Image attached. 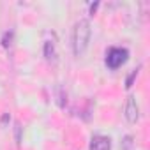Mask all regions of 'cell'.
I'll list each match as a JSON object with an SVG mask.
<instances>
[{
  "label": "cell",
  "instance_id": "6da1fadb",
  "mask_svg": "<svg viewBox=\"0 0 150 150\" xmlns=\"http://www.w3.org/2000/svg\"><path fill=\"white\" fill-rule=\"evenodd\" d=\"M90 35H92V27H90V21L81 18L74 23V28H72V53L74 57H81L87 48H88V42H90Z\"/></svg>",
  "mask_w": 150,
  "mask_h": 150
},
{
  "label": "cell",
  "instance_id": "7a4b0ae2",
  "mask_svg": "<svg viewBox=\"0 0 150 150\" xmlns=\"http://www.w3.org/2000/svg\"><path fill=\"white\" fill-rule=\"evenodd\" d=\"M127 57H129V51L125 48H110L106 53V65L110 69H118L127 62Z\"/></svg>",
  "mask_w": 150,
  "mask_h": 150
},
{
  "label": "cell",
  "instance_id": "3957f363",
  "mask_svg": "<svg viewBox=\"0 0 150 150\" xmlns=\"http://www.w3.org/2000/svg\"><path fill=\"white\" fill-rule=\"evenodd\" d=\"M124 115H125L129 124H136L139 120V106H138L136 96H129L127 97L125 106H124Z\"/></svg>",
  "mask_w": 150,
  "mask_h": 150
},
{
  "label": "cell",
  "instance_id": "277c9868",
  "mask_svg": "<svg viewBox=\"0 0 150 150\" xmlns=\"http://www.w3.org/2000/svg\"><path fill=\"white\" fill-rule=\"evenodd\" d=\"M88 150H111V139L108 136L103 134H96L90 139V146Z\"/></svg>",
  "mask_w": 150,
  "mask_h": 150
},
{
  "label": "cell",
  "instance_id": "5b68a950",
  "mask_svg": "<svg viewBox=\"0 0 150 150\" xmlns=\"http://www.w3.org/2000/svg\"><path fill=\"white\" fill-rule=\"evenodd\" d=\"M44 57L48 62H57V50H55V42L53 41H46L44 42Z\"/></svg>",
  "mask_w": 150,
  "mask_h": 150
},
{
  "label": "cell",
  "instance_id": "8992f818",
  "mask_svg": "<svg viewBox=\"0 0 150 150\" xmlns=\"http://www.w3.org/2000/svg\"><path fill=\"white\" fill-rule=\"evenodd\" d=\"M136 76H138V69H136V71H132V72L129 74V78L125 80V88H131V87H132V81H134V78H136Z\"/></svg>",
  "mask_w": 150,
  "mask_h": 150
},
{
  "label": "cell",
  "instance_id": "52a82bcc",
  "mask_svg": "<svg viewBox=\"0 0 150 150\" xmlns=\"http://www.w3.org/2000/svg\"><path fill=\"white\" fill-rule=\"evenodd\" d=\"M11 37H13V32H11V34H9V32H7V34H6V35H4V42H2V44H4V46H6V48H7V46H9V44H11Z\"/></svg>",
  "mask_w": 150,
  "mask_h": 150
},
{
  "label": "cell",
  "instance_id": "ba28073f",
  "mask_svg": "<svg viewBox=\"0 0 150 150\" xmlns=\"http://www.w3.org/2000/svg\"><path fill=\"white\" fill-rule=\"evenodd\" d=\"M97 6H99V4H94V6H90V13H92V14L96 13V9H97Z\"/></svg>",
  "mask_w": 150,
  "mask_h": 150
}]
</instances>
